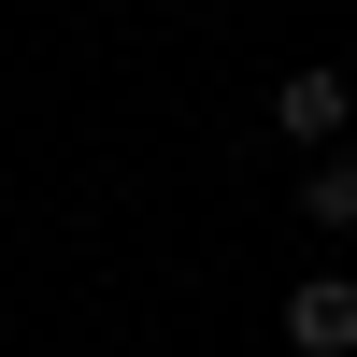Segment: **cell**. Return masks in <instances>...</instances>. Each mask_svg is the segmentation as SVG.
<instances>
[{
    "label": "cell",
    "instance_id": "cell-3",
    "mask_svg": "<svg viewBox=\"0 0 357 357\" xmlns=\"http://www.w3.org/2000/svg\"><path fill=\"white\" fill-rule=\"evenodd\" d=\"M301 215H314V229H357V158H314V172H301Z\"/></svg>",
    "mask_w": 357,
    "mask_h": 357
},
{
    "label": "cell",
    "instance_id": "cell-1",
    "mask_svg": "<svg viewBox=\"0 0 357 357\" xmlns=\"http://www.w3.org/2000/svg\"><path fill=\"white\" fill-rule=\"evenodd\" d=\"M286 343H301V357H357V272L286 286Z\"/></svg>",
    "mask_w": 357,
    "mask_h": 357
},
{
    "label": "cell",
    "instance_id": "cell-2",
    "mask_svg": "<svg viewBox=\"0 0 357 357\" xmlns=\"http://www.w3.org/2000/svg\"><path fill=\"white\" fill-rule=\"evenodd\" d=\"M343 114H357L343 72H286V86H272V129H286V143H343Z\"/></svg>",
    "mask_w": 357,
    "mask_h": 357
}]
</instances>
